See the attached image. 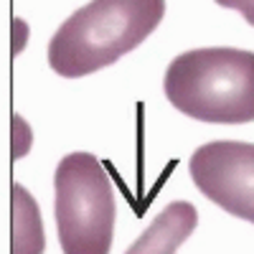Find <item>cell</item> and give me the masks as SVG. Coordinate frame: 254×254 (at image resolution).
Listing matches in <instances>:
<instances>
[{
    "label": "cell",
    "mask_w": 254,
    "mask_h": 254,
    "mask_svg": "<svg viewBox=\"0 0 254 254\" xmlns=\"http://www.w3.org/2000/svg\"><path fill=\"white\" fill-rule=\"evenodd\" d=\"M163 92L173 107L214 125L254 122V51L211 46L176 56Z\"/></svg>",
    "instance_id": "cell-2"
},
{
    "label": "cell",
    "mask_w": 254,
    "mask_h": 254,
    "mask_svg": "<svg viewBox=\"0 0 254 254\" xmlns=\"http://www.w3.org/2000/svg\"><path fill=\"white\" fill-rule=\"evenodd\" d=\"M10 254H44L46 237L38 206L23 186L13 183V244Z\"/></svg>",
    "instance_id": "cell-6"
},
{
    "label": "cell",
    "mask_w": 254,
    "mask_h": 254,
    "mask_svg": "<svg viewBox=\"0 0 254 254\" xmlns=\"http://www.w3.org/2000/svg\"><path fill=\"white\" fill-rule=\"evenodd\" d=\"M165 15V0H92L71 13L49 41V66L79 79L137 49Z\"/></svg>",
    "instance_id": "cell-1"
},
{
    "label": "cell",
    "mask_w": 254,
    "mask_h": 254,
    "mask_svg": "<svg viewBox=\"0 0 254 254\" xmlns=\"http://www.w3.org/2000/svg\"><path fill=\"white\" fill-rule=\"evenodd\" d=\"M221 8H231V10H239L244 15V20L249 26H254V0H216Z\"/></svg>",
    "instance_id": "cell-7"
},
{
    "label": "cell",
    "mask_w": 254,
    "mask_h": 254,
    "mask_svg": "<svg viewBox=\"0 0 254 254\" xmlns=\"http://www.w3.org/2000/svg\"><path fill=\"white\" fill-rule=\"evenodd\" d=\"M56 229L64 254H110L115 237V190L92 153L61 158L54 176Z\"/></svg>",
    "instance_id": "cell-3"
},
{
    "label": "cell",
    "mask_w": 254,
    "mask_h": 254,
    "mask_svg": "<svg viewBox=\"0 0 254 254\" xmlns=\"http://www.w3.org/2000/svg\"><path fill=\"white\" fill-rule=\"evenodd\" d=\"M196 224V206L188 201H173L153 219V224L142 231L140 239L125 254H176L178 247L193 234Z\"/></svg>",
    "instance_id": "cell-5"
},
{
    "label": "cell",
    "mask_w": 254,
    "mask_h": 254,
    "mask_svg": "<svg viewBox=\"0 0 254 254\" xmlns=\"http://www.w3.org/2000/svg\"><path fill=\"white\" fill-rule=\"evenodd\" d=\"M188 171L196 188L226 214L254 224V145L214 140L190 155Z\"/></svg>",
    "instance_id": "cell-4"
}]
</instances>
